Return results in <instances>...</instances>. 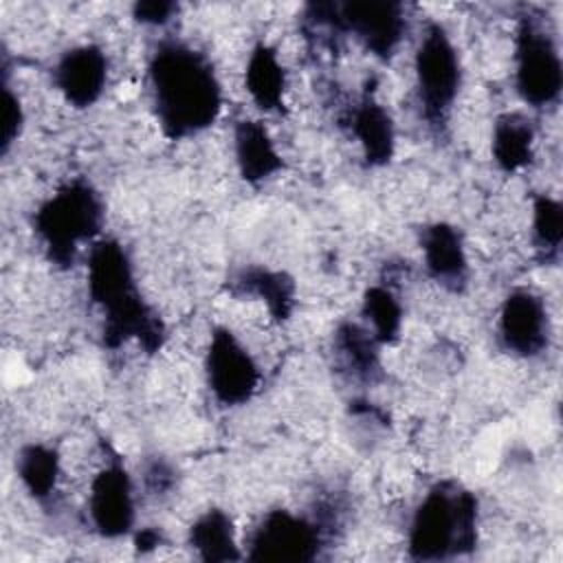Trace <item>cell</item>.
<instances>
[{"label": "cell", "instance_id": "7a4b0ae2", "mask_svg": "<svg viewBox=\"0 0 563 563\" xmlns=\"http://www.w3.org/2000/svg\"><path fill=\"white\" fill-rule=\"evenodd\" d=\"M88 295L103 314L106 347L117 350L128 341H136L147 354L163 347L165 323L141 297L132 262L117 240L103 238L90 244Z\"/></svg>", "mask_w": 563, "mask_h": 563}, {"label": "cell", "instance_id": "d6986e66", "mask_svg": "<svg viewBox=\"0 0 563 563\" xmlns=\"http://www.w3.org/2000/svg\"><path fill=\"white\" fill-rule=\"evenodd\" d=\"M233 292L260 299L275 321H286L295 308V282L282 271L249 266L233 277Z\"/></svg>", "mask_w": 563, "mask_h": 563}, {"label": "cell", "instance_id": "7c38bea8", "mask_svg": "<svg viewBox=\"0 0 563 563\" xmlns=\"http://www.w3.org/2000/svg\"><path fill=\"white\" fill-rule=\"evenodd\" d=\"M53 79L73 108H90L103 95L108 81V57L95 44L66 51L55 64Z\"/></svg>", "mask_w": 563, "mask_h": 563}, {"label": "cell", "instance_id": "8992f818", "mask_svg": "<svg viewBox=\"0 0 563 563\" xmlns=\"http://www.w3.org/2000/svg\"><path fill=\"white\" fill-rule=\"evenodd\" d=\"M413 73L420 110L427 123L433 128L444 125L462 86V64L442 24H427L413 55Z\"/></svg>", "mask_w": 563, "mask_h": 563}, {"label": "cell", "instance_id": "52a82bcc", "mask_svg": "<svg viewBox=\"0 0 563 563\" xmlns=\"http://www.w3.org/2000/svg\"><path fill=\"white\" fill-rule=\"evenodd\" d=\"M563 86L561 53L552 33L534 18H521L515 37V88L532 108L559 101Z\"/></svg>", "mask_w": 563, "mask_h": 563}, {"label": "cell", "instance_id": "ffe728a7", "mask_svg": "<svg viewBox=\"0 0 563 563\" xmlns=\"http://www.w3.org/2000/svg\"><path fill=\"white\" fill-rule=\"evenodd\" d=\"M187 543L198 559L209 563H227L242 559L231 517L220 508L205 510L189 528Z\"/></svg>", "mask_w": 563, "mask_h": 563}, {"label": "cell", "instance_id": "e0dca14e", "mask_svg": "<svg viewBox=\"0 0 563 563\" xmlns=\"http://www.w3.org/2000/svg\"><path fill=\"white\" fill-rule=\"evenodd\" d=\"M244 84L253 103L264 112L282 110L286 92V70L277 57V51L266 42L253 46L246 59Z\"/></svg>", "mask_w": 563, "mask_h": 563}, {"label": "cell", "instance_id": "3957f363", "mask_svg": "<svg viewBox=\"0 0 563 563\" xmlns=\"http://www.w3.org/2000/svg\"><path fill=\"white\" fill-rule=\"evenodd\" d=\"M477 545V497L455 482H440L413 510L407 548L416 561H444Z\"/></svg>", "mask_w": 563, "mask_h": 563}, {"label": "cell", "instance_id": "4fadbf2b", "mask_svg": "<svg viewBox=\"0 0 563 563\" xmlns=\"http://www.w3.org/2000/svg\"><path fill=\"white\" fill-rule=\"evenodd\" d=\"M424 268L431 279L451 292H462L468 282V257L462 233L446 222H433L420 238Z\"/></svg>", "mask_w": 563, "mask_h": 563}, {"label": "cell", "instance_id": "4316f807", "mask_svg": "<svg viewBox=\"0 0 563 563\" xmlns=\"http://www.w3.org/2000/svg\"><path fill=\"white\" fill-rule=\"evenodd\" d=\"M134 543H136V548H139L141 552L154 550V548L161 543V534H158L156 530H152V528H143L141 532H136Z\"/></svg>", "mask_w": 563, "mask_h": 563}, {"label": "cell", "instance_id": "ac0fdd59", "mask_svg": "<svg viewBox=\"0 0 563 563\" xmlns=\"http://www.w3.org/2000/svg\"><path fill=\"white\" fill-rule=\"evenodd\" d=\"M490 152L497 167L515 174L530 165L534 156V125L521 112H506L497 117L490 136Z\"/></svg>", "mask_w": 563, "mask_h": 563}, {"label": "cell", "instance_id": "2e32d148", "mask_svg": "<svg viewBox=\"0 0 563 563\" xmlns=\"http://www.w3.org/2000/svg\"><path fill=\"white\" fill-rule=\"evenodd\" d=\"M380 343L358 323H341L334 332V358L343 372L361 383L380 378Z\"/></svg>", "mask_w": 563, "mask_h": 563}, {"label": "cell", "instance_id": "603a6c76", "mask_svg": "<svg viewBox=\"0 0 563 563\" xmlns=\"http://www.w3.org/2000/svg\"><path fill=\"white\" fill-rule=\"evenodd\" d=\"M563 240V207L552 196H537L532 202V242L543 262H556Z\"/></svg>", "mask_w": 563, "mask_h": 563}, {"label": "cell", "instance_id": "484cf974", "mask_svg": "<svg viewBox=\"0 0 563 563\" xmlns=\"http://www.w3.org/2000/svg\"><path fill=\"white\" fill-rule=\"evenodd\" d=\"M169 475H172L169 468H167L165 464H161V462H154V464L145 471V479H147V484H150L154 490H165V488L169 486V482H172Z\"/></svg>", "mask_w": 563, "mask_h": 563}, {"label": "cell", "instance_id": "5bb4252c", "mask_svg": "<svg viewBox=\"0 0 563 563\" xmlns=\"http://www.w3.org/2000/svg\"><path fill=\"white\" fill-rule=\"evenodd\" d=\"M350 132L369 167L387 165L394 158L396 130L391 114L372 95H363L350 110Z\"/></svg>", "mask_w": 563, "mask_h": 563}, {"label": "cell", "instance_id": "d4e9b609", "mask_svg": "<svg viewBox=\"0 0 563 563\" xmlns=\"http://www.w3.org/2000/svg\"><path fill=\"white\" fill-rule=\"evenodd\" d=\"M176 11H178V4L169 2V0H139L132 7L134 20L141 24H150V26L169 22Z\"/></svg>", "mask_w": 563, "mask_h": 563}, {"label": "cell", "instance_id": "cb8c5ba5", "mask_svg": "<svg viewBox=\"0 0 563 563\" xmlns=\"http://www.w3.org/2000/svg\"><path fill=\"white\" fill-rule=\"evenodd\" d=\"M24 125V110L20 97L11 90L9 81L2 84V125H0V152L2 156L9 154L13 143L20 139Z\"/></svg>", "mask_w": 563, "mask_h": 563}, {"label": "cell", "instance_id": "6da1fadb", "mask_svg": "<svg viewBox=\"0 0 563 563\" xmlns=\"http://www.w3.org/2000/svg\"><path fill=\"white\" fill-rule=\"evenodd\" d=\"M147 84L156 121L172 141L205 132L222 110V86L213 64L185 42L165 40L154 48Z\"/></svg>", "mask_w": 563, "mask_h": 563}, {"label": "cell", "instance_id": "7402d4cb", "mask_svg": "<svg viewBox=\"0 0 563 563\" xmlns=\"http://www.w3.org/2000/svg\"><path fill=\"white\" fill-rule=\"evenodd\" d=\"M361 312L367 321L365 328L380 345L398 341L402 330V306L387 286H369L363 295Z\"/></svg>", "mask_w": 563, "mask_h": 563}, {"label": "cell", "instance_id": "9c48e42d", "mask_svg": "<svg viewBox=\"0 0 563 563\" xmlns=\"http://www.w3.org/2000/svg\"><path fill=\"white\" fill-rule=\"evenodd\" d=\"M323 548V528L301 515L277 508L262 517L249 539L251 561H299L308 563Z\"/></svg>", "mask_w": 563, "mask_h": 563}, {"label": "cell", "instance_id": "30bf717a", "mask_svg": "<svg viewBox=\"0 0 563 563\" xmlns=\"http://www.w3.org/2000/svg\"><path fill=\"white\" fill-rule=\"evenodd\" d=\"M88 515L103 539H121L134 528V488L121 462L112 460L90 482Z\"/></svg>", "mask_w": 563, "mask_h": 563}, {"label": "cell", "instance_id": "9a60e30c", "mask_svg": "<svg viewBox=\"0 0 563 563\" xmlns=\"http://www.w3.org/2000/svg\"><path fill=\"white\" fill-rule=\"evenodd\" d=\"M233 156L240 176L251 185L273 178L284 165L275 141L257 119H242L235 123Z\"/></svg>", "mask_w": 563, "mask_h": 563}, {"label": "cell", "instance_id": "277c9868", "mask_svg": "<svg viewBox=\"0 0 563 563\" xmlns=\"http://www.w3.org/2000/svg\"><path fill=\"white\" fill-rule=\"evenodd\" d=\"M103 224V202L97 189L73 178L59 185L35 211L33 229L51 262L73 266L84 244H95Z\"/></svg>", "mask_w": 563, "mask_h": 563}, {"label": "cell", "instance_id": "5b68a950", "mask_svg": "<svg viewBox=\"0 0 563 563\" xmlns=\"http://www.w3.org/2000/svg\"><path fill=\"white\" fill-rule=\"evenodd\" d=\"M308 18L319 26L352 33L378 59H389L407 31L400 2H312L308 4Z\"/></svg>", "mask_w": 563, "mask_h": 563}, {"label": "cell", "instance_id": "44dd1931", "mask_svg": "<svg viewBox=\"0 0 563 563\" xmlns=\"http://www.w3.org/2000/svg\"><path fill=\"white\" fill-rule=\"evenodd\" d=\"M15 471L24 490L35 499H48L59 479V455L46 444H26L15 457Z\"/></svg>", "mask_w": 563, "mask_h": 563}, {"label": "cell", "instance_id": "ba28073f", "mask_svg": "<svg viewBox=\"0 0 563 563\" xmlns=\"http://www.w3.org/2000/svg\"><path fill=\"white\" fill-rule=\"evenodd\" d=\"M205 374L213 398L224 407L249 402L262 383L257 361L229 328H216L211 332Z\"/></svg>", "mask_w": 563, "mask_h": 563}, {"label": "cell", "instance_id": "8fae6325", "mask_svg": "<svg viewBox=\"0 0 563 563\" xmlns=\"http://www.w3.org/2000/svg\"><path fill=\"white\" fill-rule=\"evenodd\" d=\"M497 332L506 352L519 358L539 356L550 339V319L543 299L528 288L508 292L499 308Z\"/></svg>", "mask_w": 563, "mask_h": 563}]
</instances>
